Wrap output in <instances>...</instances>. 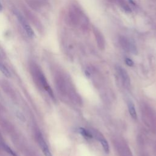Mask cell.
Listing matches in <instances>:
<instances>
[{
	"label": "cell",
	"mask_w": 156,
	"mask_h": 156,
	"mask_svg": "<svg viewBox=\"0 0 156 156\" xmlns=\"http://www.w3.org/2000/svg\"><path fill=\"white\" fill-rule=\"evenodd\" d=\"M118 42L121 48L126 51L130 52L134 54L138 53L136 45L127 37L124 36H119L118 38Z\"/></svg>",
	"instance_id": "1"
},
{
	"label": "cell",
	"mask_w": 156,
	"mask_h": 156,
	"mask_svg": "<svg viewBox=\"0 0 156 156\" xmlns=\"http://www.w3.org/2000/svg\"><path fill=\"white\" fill-rule=\"evenodd\" d=\"M14 14L16 16L18 22L20 23V24L21 25L23 28L26 31V33L27 34L28 37H29L30 38H33L34 36V32L31 26L27 22V21L18 10H15Z\"/></svg>",
	"instance_id": "2"
},
{
	"label": "cell",
	"mask_w": 156,
	"mask_h": 156,
	"mask_svg": "<svg viewBox=\"0 0 156 156\" xmlns=\"http://www.w3.org/2000/svg\"><path fill=\"white\" fill-rule=\"evenodd\" d=\"M83 12L76 6H72L68 11V18L70 23L74 26H77L80 23V15Z\"/></svg>",
	"instance_id": "3"
},
{
	"label": "cell",
	"mask_w": 156,
	"mask_h": 156,
	"mask_svg": "<svg viewBox=\"0 0 156 156\" xmlns=\"http://www.w3.org/2000/svg\"><path fill=\"white\" fill-rule=\"evenodd\" d=\"M92 30L98 48L104 50L105 48V40L102 33L95 26H93Z\"/></svg>",
	"instance_id": "4"
},
{
	"label": "cell",
	"mask_w": 156,
	"mask_h": 156,
	"mask_svg": "<svg viewBox=\"0 0 156 156\" xmlns=\"http://www.w3.org/2000/svg\"><path fill=\"white\" fill-rule=\"evenodd\" d=\"M37 141L38 143L39 144V145L40 146V147L43 152V154H44L45 156H52V154L49 149V147L45 141V140L43 138V136H42V135L40 133H37Z\"/></svg>",
	"instance_id": "5"
},
{
	"label": "cell",
	"mask_w": 156,
	"mask_h": 156,
	"mask_svg": "<svg viewBox=\"0 0 156 156\" xmlns=\"http://www.w3.org/2000/svg\"><path fill=\"white\" fill-rule=\"evenodd\" d=\"M117 70L121 77L123 84L127 87L130 86V77H129L128 73L126 71V69H124V68H122L121 66H119L117 68Z\"/></svg>",
	"instance_id": "6"
},
{
	"label": "cell",
	"mask_w": 156,
	"mask_h": 156,
	"mask_svg": "<svg viewBox=\"0 0 156 156\" xmlns=\"http://www.w3.org/2000/svg\"><path fill=\"white\" fill-rule=\"evenodd\" d=\"M39 77H40V82L43 87V88L45 89V90L48 93V94L54 98V94L53 92L52 91V89L51 88L49 85L48 84L46 79H45L44 76H43V74L42 73H39Z\"/></svg>",
	"instance_id": "7"
},
{
	"label": "cell",
	"mask_w": 156,
	"mask_h": 156,
	"mask_svg": "<svg viewBox=\"0 0 156 156\" xmlns=\"http://www.w3.org/2000/svg\"><path fill=\"white\" fill-rule=\"evenodd\" d=\"M127 107H128L129 112L131 117L133 119H136L137 118V114H136L135 107L132 101H129L128 102V104H127Z\"/></svg>",
	"instance_id": "8"
},
{
	"label": "cell",
	"mask_w": 156,
	"mask_h": 156,
	"mask_svg": "<svg viewBox=\"0 0 156 156\" xmlns=\"http://www.w3.org/2000/svg\"><path fill=\"white\" fill-rule=\"evenodd\" d=\"M116 3L126 13H130L132 12V9L130 7L125 0H116Z\"/></svg>",
	"instance_id": "9"
},
{
	"label": "cell",
	"mask_w": 156,
	"mask_h": 156,
	"mask_svg": "<svg viewBox=\"0 0 156 156\" xmlns=\"http://www.w3.org/2000/svg\"><path fill=\"white\" fill-rule=\"evenodd\" d=\"M98 140L100 141L105 152L108 154L109 152V146H108L107 141L104 138H103L102 136H99L98 138Z\"/></svg>",
	"instance_id": "10"
},
{
	"label": "cell",
	"mask_w": 156,
	"mask_h": 156,
	"mask_svg": "<svg viewBox=\"0 0 156 156\" xmlns=\"http://www.w3.org/2000/svg\"><path fill=\"white\" fill-rule=\"evenodd\" d=\"M0 71L1 72L7 77H10V73L9 72V69L7 68L0 61Z\"/></svg>",
	"instance_id": "11"
},
{
	"label": "cell",
	"mask_w": 156,
	"mask_h": 156,
	"mask_svg": "<svg viewBox=\"0 0 156 156\" xmlns=\"http://www.w3.org/2000/svg\"><path fill=\"white\" fill-rule=\"evenodd\" d=\"M79 130V132L84 137H86V138H91L93 137V135L91 134V132H90L88 130H86L85 129H83V128H79L78 129Z\"/></svg>",
	"instance_id": "12"
},
{
	"label": "cell",
	"mask_w": 156,
	"mask_h": 156,
	"mask_svg": "<svg viewBox=\"0 0 156 156\" xmlns=\"http://www.w3.org/2000/svg\"><path fill=\"white\" fill-rule=\"evenodd\" d=\"M2 147H3V149H4L7 153H9V154L12 155V156H16V153H15L9 146H7V144L3 143V144H2Z\"/></svg>",
	"instance_id": "13"
},
{
	"label": "cell",
	"mask_w": 156,
	"mask_h": 156,
	"mask_svg": "<svg viewBox=\"0 0 156 156\" xmlns=\"http://www.w3.org/2000/svg\"><path fill=\"white\" fill-rule=\"evenodd\" d=\"M125 63L129 66H133V65H134V63H133V60L131 58H128V57L125 58Z\"/></svg>",
	"instance_id": "14"
},
{
	"label": "cell",
	"mask_w": 156,
	"mask_h": 156,
	"mask_svg": "<svg viewBox=\"0 0 156 156\" xmlns=\"http://www.w3.org/2000/svg\"><path fill=\"white\" fill-rule=\"evenodd\" d=\"M107 1L112 3H116V0H107Z\"/></svg>",
	"instance_id": "15"
},
{
	"label": "cell",
	"mask_w": 156,
	"mask_h": 156,
	"mask_svg": "<svg viewBox=\"0 0 156 156\" xmlns=\"http://www.w3.org/2000/svg\"><path fill=\"white\" fill-rule=\"evenodd\" d=\"M2 9V4H1V2H0V11H1Z\"/></svg>",
	"instance_id": "16"
}]
</instances>
